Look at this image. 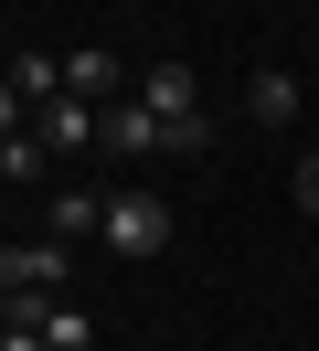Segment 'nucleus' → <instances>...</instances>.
<instances>
[{"label":"nucleus","mask_w":319,"mask_h":351,"mask_svg":"<svg viewBox=\"0 0 319 351\" xmlns=\"http://www.w3.org/2000/svg\"><path fill=\"white\" fill-rule=\"evenodd\" d=\"M64 96H85V107L106 96V107H117V53H106V43H75V53H64Z\"/></svg>","instance_id":"obj_6"},{"label":"nucleus","mask_w":319,"mask_h":351,"mask_svg":"<svg viewBox=\"0 0 319 351\" xmlns=\"http://www.w3.org/2000/svg\"><path fill=\"white\" fill-rule=\"evenodd\" d=\"M96 245H106L117 266H149V256L170 245V202H160V192H106V223H96Z\"/></svg>","instance_id":"obj_1"},{"label":"nucleus","mask_w":319,"mask_h":351,"mask_svg":"<svg viewBox=\"0 0 319 351\" xmlns=\"http://www.w3.org/2000/svg\"><path fill=\"white\" fill-rule=\"evenodd\" d=\"M298 107H309V96H298L287 64H255V75H245V117H255V128H287Z\"/></svg>","instance_id":"obj_5"},{"label":"nucleus","mask_w":319,"mask_h":351,"mask_svg":"<svg viewBox=\"0 0 319 351\" xmlns=\"http://www.w3.org/2000/svg\"><path fill=\"white\" fill-rule=\"evenodd\" d=\"M21 128H32V107H21V86L0 75V138H21Z\"/></svg>","instance_id":"obj_12"},{"label":"nucleus","mask_w":319,"mask_h":351,"mask_svg":"<svg viewBox=\"0 0 319 351\" xmlns=\"http://www.w3.org/2000/svg\"><path fill=\"white\" fill-rule=\"evenodd\" d=\"M298 213H319V149L298 160Z\"/></svg>","instance_id":"obj_13"},{"label":"nucleus","mask_w":319,"mask_h":351,"mask_svg":"<svg viewBox=\"0 0 319 351\" xmlns=\"http://www.w3.org/2000/svg\"><path fill=\"white\" fill-rule=\"evenodd\" d=\"M64 266H75V245H0V298H11V287H43V298H64Z\"/></svg>","instance_id":"obj_3"},{"label":"nucleus","mask_w":319,"mask_h":351,"mask_svg":"<svg viewBox=\"0 0 319 351\" xmlns=\"http://www.w3.org/2000/svg\"><path fill=\"white\" fill-rule=\"evenodd\" d=\"M43 171H54V149H43L32 128H21V138H0V181H43Z\"/></svg>","instance_id":"obj_11"},{"label":"nucleus","mask_w":319,"mask_h":351,"mask_svg":"<svg viewBox=\"0 0 319 351\" xmlns=\"http://www.w3.org/2000/svg\"><path fill=\"white\" fill-rule=\"evenodd\" d=\"M139 107H149V117H202V86H191V64H149Z\"/></svg>","instance_id":"obj_7"},{"label":"nucleus","mask_w":319,"mask_h":351,"mask_svg":"<svg viewBox=\"0 0 319 351\" xmlns=\"http://www.w3.org/2000/svg\"><path fill=\"white\" fill-rule=\"evenodd\" d=\"M96 149H117V160H149V149H170V117H149L139 96H117V107H96Z\"/></svg>","instance_id":"obj_2"},{"label":"nucleus","mask_w":319,"mask_h":351,"mask_svg":"<svg viewBox=\"0 0 319 351\" xmlns=\"http://www.w3.org/2000/svg\"><path fill=\"white\" fill-rule=\"evenodd\" d=\"M106 223V192H85V181H54V245H85Z\"/></svg>","instance_id":"obj_8"},{"label":"nucleus","mask_w":319,"mask_h":351,"mask_svg":"<svg viewBox=\"0 0 319 351\" xmlns=\"http://www.w3.org/2000/svg\"><path fill=\"white\" fill-rule=\"evenodd\" d=\"M32 330H43V351H96V319H85L75 298H43V319H32Z\"/></svg>","instance_id":"obj_9"},{"label":"nucleus","mask_w":319,"mask_h":351,"mask_svg":"<svg viewBox=\"0 0 319 351\" xmlns=\"http://www.w3.org/2000/svg\"><path fill=\"white\" fill-rule=\"evenodd\" d=\"M32 138L54 160H75V149H96V107H85V96H54V107H32Z\"/></svg>","instance_id":"obj_4"},{"label":"nucleus","mask_w":319,"mask_h":351,"mask_svg":"<svg viewBox=\"0 0 319 351\" xmlns=\"http://www.w3.org/2000/svg\"><path fill=\"white\" fill-rule=\"evenodd\" d=\"M0 351H43V330H21V319H0Z\"/></svg>","instance_id":"obj_14"},{"label":"nucleus","mask_w":319,"mask_h":351,"mask_svg":"<svg viewBox=\"0 0 319 351\" xmlns=\"http://www.w3.org/2000/svg\"><path fill=\"white\" fill-rule=\"evenodd\" d=\"M11 86H21V107H54L64 96V53H11Z\"/></svg>","instance_id":"obj_10"}]
</instances>
